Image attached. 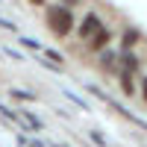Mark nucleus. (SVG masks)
Instances as JSON below:
<instances>
[{
	"label": "nucleus",
	"instance_id": "nucleus-1",
	"mask_svg": "<svg viewBox=\"0 0 147 147\" xmlns=\"http://www.w3.org/2000/svg\"><path fill=\"white\" fill-rule=\"evenodd\" d=\"M74 27H77V21H74V12L71 6H50L47 9V30H50L56 38H65V35L74 32Z\"/></svg>",
	"mask_w": 147,
	"mask_h": 147
},
{
	"label": "nucleus",
	"instance_id": "nucleus-2",
	"mask_svg": "<svg viewBox=\"0 0 147 147\" xmlns=\"http://www.w3.org/2000/svg\"><path fill=\"white\" fill-rule=\"evenodd\" d=\"M88 91H91V94H97V97H100V100H106V103H109V106H112V109H115V112H118L121 118H127V121H129V124H136L138 129H144V132H147V121H141L138 115H132V112H129V109H127V106H121L118 100H112V97H109V94H103L100 88H94V85H88Z\"/></svg>",
	"mask_w": 147,
	"mask_h": 147
},
{
	"label": "nucleus",
	"instance_id": "nucleus-3",
	"mask_svg": "<svg viewBox=\"0 0 147 147\" xmlns=\"http://www.w3.org/2000/svg\"><path fill=\"white\" fill-rule=\"evenodd\" d=\"M97 27H103V21H100V15H97V12H88V15H85L80 24H77V35L82 41H88L91 35H94V30Z\"/></svg>",
	"mask_w": 147,
	"mask_h": 147
},
{
	"label": "nucleus",
	"instance_id": "nucleus-4",
	"mask_svg": "<svg viewBox=\"0 0 147 147\" xmlns=\"http://www.w3.org/2000/svg\"><path fill=\"white\" fill-rule=\"evenodd\" d=\"M109 41H112V30L103 24V27H97L94 35L88 38V53H103V47H109Z\"/></svg>",
	"mask_w": 147,
	"mask_h": 147
},
{
	"label": "nucleus",
	"instance_id": "nucleus-5",
	"mask_svg": "<svg viewBox=\"0 0 147 147\" xmlns=\"http://www.w3.org/2000/svg\"><path fill=\"white\" fill-rule=\"evenodd\" d=\"M136 74H127V71H118V80H121V91L124 97H136Z\"/></svg>",
	"mask_w": 147,
	"mask_h": 147
},
{
	"label": "nucleus",
	"instance_id": "nucleus-6",
	"mask_svg": "<svg viewBox=\"0 0 147 147\" xmlns=\"http://www.w3.org/2000/svg\"><path fill=\"white\" fill-rule=\"evenodd\" d=\"M100 68H103V71H112V77H118V53H115V50L100 53Z\"/></svg>",
	"mask_w": 147,
	"mask_h": 147
},
{
	"label": "nucleus",
	"instance_id": "nucleus-7",
	"mask_svg": "<svg viewBox=\"0 0 147 147\" xmlns=\"http://www.w3.org/2000/svg\"><path fill=\"white\" fill-rule=\"evenodd\" d=\"M138 41V30H127L124 32V41H121V50H132Z\"/></svg>",
	"mask_w": 147,
	"mask_h": 147
},
{
	"label": "nucleus",
	"instance_id": "nucleus-8",
	"mask_svg": "<svg viewBox=\"0 0 147 147\" xmlns=\"http://www.w3.org/2000/svg\"><path fill=\"white\" fill-rule=\"evenodd\" d=\"M9 97H15V100H24V103L35 100V94H32V91H21V88H9Z\"/></svg>",
	"mask_w": 147,
	"mask_h": 147
},
{
	"label": "nucleus",
	"instance_id": "nucleus-9",
	"mask_svg": "<svg viewBox=\"0 0 147 147\" xmlns=\"http://www.w3.org/2000/svg\"><path fill=\"white\" fill-rule=\"evenodd\" d=\"M88 136H91V141H94L97 147H106V138H103V136H100V132H97V129H91Z\"/></svg>",
	"mask_w": 147,
	"mask_h": 147
},
{
	"label": "nucleus",
	"instance_id": "nucleus-10",
	"mask_svg": "<svg viewBox=\"0 0 147 147\" xmlns=\"http://www.w3.org/2000/svg\"><path fill=\"white\" fill-rule=\"evenodd\" d=\"M136 94H138V97H141V100H144V103H147V77H144V80H141V88H138V91H136Z\"/></svg>",
	"mask_w": 147,
	"mask_h": 147
},
{
	"label": "nucleus",
	"instance_id": "nucleus-11",
	"mask_svg": "<svg viewBox=\"0 0 147 147\" xmlns=\"http://www.w3.org/2000/svg\"><path fill=\"white\" fill-rule=\"evenodd\" d=\"M21 44H24V47H35V50H41V44L32 41V38H21Z\"/></svg>",
	"mask_w": 147,
	"mask_h": 147
},
{
	"label": "nucleus",
	"instance_id": "nucleus-12",
	"mask_svg": "<svg viewBox=\"0 0 147 147\" xmlns=\"http://www.w3.org/2000/svg\"><path fill=\"white\" fill-rule=\"evenodd\" d=\"M24 147H47V144H44V141H38V138H32L30 144H24Z\"/></svg>",
	"mask_w": 147,
	"mask_h": 147
},
{
	"label": "nucleus",
	"instance_id": "nucleus-13",
	"mask_svg": "<svg viewBox=\"0 0 147 147\" xmlns=\"http://www.w3.org/2000/svg\"><path fill=\"white\" fill-rule=\"evenodd\" d=\"M30 3H35V6H44V3H47V0H30Z\"/></svg>",
	"mask_w": 147,
	"mask_h": 147
},
{
	"label": "nucleus",
	"instance_id": "nucleus-14",
	"mask_svg": "<svg viewBox=\"0 0 147 147\" xmlns=\"http://www.w3.org/2000/svg\"><path fill=\"white\" fill-rule=\"evenodd\" d=\"M56 147H68V144H56Z\"/></svg>",
	"mask_w": 147,
	"mask_h": 147
}]
</instances>
